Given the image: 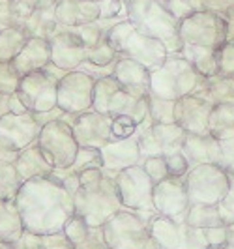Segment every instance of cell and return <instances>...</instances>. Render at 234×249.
<instances>
[{
    "label": "cell",
    "mask_w": 234,
    "mask_h": 249,
    "mask_svg": "<svg viewBox=\"0 0 234 249\" xmlns=\"http://www.w3.org/2000/svg\"><path fill=\"white\" fill-rule=\"evenodd\" d=\"M148 231L158 249H180L184 221H176V219L156 213L148 221Z\"/></svg>",
    "instance_id": "603a6c76"
},
{
    "label": "cell",
    "mask_w": 234,
    "mask_h": 249,
    "mask_svg": "<svg viewBox=\"0 0 234 249\" xmlns=\"http://www.w3.org/2000/svg\"><path fill=\"white\" fill-rule=\"evenodd\" d=\"M81 186L73 193L75 213L90 227H103L105 221L122 210V200L116 187V176L101 169H88L79 173Z\"/></svg>",
    "instance_id": "7a4b0ae2"
},
{
    "label": "cell",
    "mask_w": 234,
    "mask_h": 249,
    "mask_svg": "<svg viewBox=\"0 0 234 249\" xmlns=\"http://www.w3.org/2000/svg\"><path fill=\"white\" fill-rule=\"evenodd\" d=\"M221 142V160L219 165L229 176H234V139L219 141Z\"/></svg>",
    "instance_id": "ee69618b"
},
{
    "label": "cell",
    "mask_w": 234,
    "mask_h": 249,
    "mask_svg": "<svg viewBox=\"0 0 234 249\" xmlns=\"http://www.w3.org/2000/svg\"><path fill=\"white\" fill-rule=\"evenodd\" d=\"M126 2H129V0H126Z\"/></svg>",
    "instance_id": "94428289"
},
{
    "label": "cell",
    "mask_w": 234,
    "mask_h": 249,
    "mask_svg": "<svg viewBox=\"0 0 234 249\" xmlns=\"http://www.w3.org/2000/svg\"><path fill=\"white\" fill-rule=\"evenodd\" d=\"M49 43L51 62L64 71L79 70L81 64L87 60V47H85L83 39L77 36L72 28L60 25V30H56L49 37Z\"/></svg>",
    "instance_id": "5bb4252c"
},
{
    "label": "cell",
    "mask_w": 234,
    "mask_h": 249,
    "mask_svg": "<svg viewBox=\"0 0 234 249\" xmlns=\"http://www.w3.org/2000/svg\"><path fill=\"white\" fill-rule=\"evenodd\" d=\"M64 234L70 238L72 242H73L75 246H79L81 242H85L88 236H90V231H92V227L81 217V215H72L70 219H68V223L64 225Z\"/></svg>",
    "instance_id": "8d00e7d4"
},
{
    "label": "cell",
    "mask_w": 234,
    "mask_h": 249,
    "mask_svg": "<svg viewBox=\"0 0 234 249\" xmlns=\"http://www.w3.org/2000/svg\"><path fill=\"white\" fill-rule=\"evenodd\" d=\"M58 81L45 70H37L21 77L17 87V98L30 112H47L56 107Z\"/></svg>",
    "instance_id": "7c38bea8"
},
{
    "label": "cell",
    "mask_w": 234,
    "mask_h": 249,
    "mask_svg": "<svg viewBox=\"0 0 234 249\" xmlns=\"http://www.w3.org/2000/svg\"><path fill=\"white\" fill-rule=\"evenodd\" d=\"M13 249H41V236L30 231H25L15 242H12Z\"/></svg>",
    "instance_id": "bcb514c9"
},
{
    "label": "cell",
    "mask_w": 234,
    "mask_h": 249,
    "mask_svg": "<svg viewBox=\"0 0 234 249\" xmlns=\"http://www.w3.org/2000/svg\"><path fill=\"white\" fill-rule=\"evenodd\" d=\"M178 34L184 43L217 49L227 41V19L221 13L197 10L178 23Z\"/></svg>",
    "instance_id": "9c48e42d"
},
{
    "label": "cell",
    "mask_w": 234,
    "mask_h": 249,
    "mask_svg": "<svg viewBox=\"0 0 234 249\" xmlns=\"http://www.w3.org/2000/svg\"><path fill=\"white\" fill-rule=\"evenodd\" d=\"M99 19L116 25L127 19V4L126 0H99Z\"/></svg>",
    "instance_id": "d590c367"
},
{
    "label": "cell",
    "mask_w": 234,
    "mask_h": 249,
    "mask_svg": "<svg viewBox=\"0 0 234 249\" xmlns=\"http://www.w3.org/2000/svg\"><path fill=\"white\" fill-rule=\"evenodd\" d=\"M36 144L54 169H70L79 152V142L75 141L73 127L62 118L41 125Z\"/></svg>",
    "instance_id": "ba28073f"
},
{
    "label": "cell",
    "mask_w": 234,
    "mask_h": 249,
    "mask_svg": "<svg viewBox=\"0 0 234 249\" xmlns=\"http://www.w3.org/2000/svg\"><path fill=\"white\" fill-rule=\"evenodd\" d=\"M54 17L66 28L94 23L99 19V0H58Z\"/></svg>",
    "instance_id": "ffe728a7"
},
{
    "label": "cell",
    "mask_w": 234,
    "mask_h": 249,
    "mask_svg": "<svg viewBox=\"0 0 234 249\" xmlns=\"http://www.w3.org/2000/svg\"><path fill=\"white\" fill-rule=\"evenodd\" d=\"M180 54H184L189 62L193 64V68L197 70V73L204 79H210L214 75H217V58H216V49L212 47H202V45H191L184 43V47L180 51Z\"/></svg>",
    "instance_id": "4316f807"
},
{
    "label": "cell",
    "mask_w": 234,
    "mask_h": 249,
    "mask_svg": "<svg viewBox=\"0 0 234 249\" xmlns=\"http://www.w3.org/2000/svg\"><path fill=\"white\" fill-rule=\"evenodd\" d=\"M13 165H15L23 182L30 180V178H37V176H49L54 171V167L45 160L43 152L39 150L37 144H32L28 148L21 150Z\"/></svg>",
    "instance_id": "cb8c5ba5"
},
{
    "label": "cell",
    "mask_w": 234,
    "mask_h": 249,
    "mask_svg": "<svg viewBox=\"0 0 234 249\" xmlns=\"http://www.w3.org/2000/svg\"><path fill=\"white\" fill-rule=\"evenodd\" d=\"M6 112H10V96L0 94V116Z\"/></svg>",
    "instance_id": "11a10c76"
},
{
    "label": "cell",
    "mask_w": 234,
    "mask_h": 249,
    "mask_svg": "<svg viewBox=\"0 0 234 249\" xmlns=\"http://www.w3.org/2000/svg\"><path fill=\"white\" fill-rule=\"evenodd\" d=\"M165 156V161L169 167V175L174 178H184L185 173L189 171V163L185 160L184 152H171V154H163Z\"/></svg>",
    "instance_id": "b9f144b4"
},
{
    "label": "cell",
    "mask_w": 234,
    "mask_h": 249,
    "mask_svg": "<svg viewBox=\"0 0 234 249\" xmlns=\"http://www.w3.org/2000/svg\"><path fill=\"white\" fill-rule=\"evenodd\" d=\"M204 236L208 246H227V225L204 229Z\"/></svg>",
    "instance_id": "7dc6e473"
},
{
    "label": "cell",
    "mask_w": 234,
    "mask_h": 249,
    "mask_svg": "<svg viewBox=\"0 0 234 249\" xmlns=\"http://www.w3.org/2000/svg\"><path fill=\"white\" fill-rule=\"evenodd\" d=\"M21 81V73L15 70L13 62H0V94H15Z\"/></svg>",
    "instance_id": "74e56055"
},
{
    "label": "cell",
    "mask_w": 234,
    "mask_h": 249,
    "mask_svg": "<svg viewBox=\"0 0 234 249\" xmlns=\"http://www.w3.org/2000/svg\"><path fill=\"white\" fill-rule=\"evenodd\" d=\"M227 248L234 249V223L227 225Z\"/></svg>",
    "instance_id": "9f6ffc18"
},
{
    "label": "cell",
    "mask_w": 234,
    "mask_h": 249,
    "mask_svg": "<svg viewBox=\"0 0 234 249\" xmlns=\"http://www.w3.org/2000/svg\"><path fill=\"white\" fill-rule=\"evenodd\" d=\"M193 94L212 103H219V101L234 103V75H214L210 79L202 77Z\"/></svg>",
    "instance_id": "d4e9b609"
},
{
    "label": "cell",
    "mask_w": 234,
    "mask_h": 249,
    "mask_svg": "<svg viewBox=\"0 0 234 249\" xmlns=\"http://www.w3.org/2000/svg\"><path fill=\"white\" fill-rule=\"evenodd\" d=\"M112 77L135 98L150 96V70L131 58H118L114 62Z\"/></svg>",
    "instance_id": "d6986e66"
},
{
    "label": "cell",
    "mask_w": 234,
    "mask_h": 249,
    "mask_svg": "<svg viewBox=\"0 0 234 249\" xmlns=\"http://www.w3.org/2000/svg\"><path fill=\"white\" fill-rule=\"evenodd\" d=\"M127 19L148 36L163 41L169 54L180 53L184 41L178 34V19L167 8H163L158 0H129Z\"/></svg>",
    "instance_id": "277c9868"
},
{
    "label": "cell",
    "mask_w": 234,
    "mask_h": 249,
    "mask_svg": "<svg viewBox=\"0 0 234 249\" xmlns=\"http://www.w3.org/2000/svg\"><path fill=\"white\" fill-rule=\"evenodd\" d=\"M206 249H229L227 246H208Z\"/></svg>",
    "instance_id": "680465c9"
},
{
    "label": "cell",
    "mask_w": 234,
    "mask_h": 249,
    "mask_svg": "<svg viewBox=\"0 0 234 249\" xmlns=\"http://www.w3.org/2000/svg\"><path fill=\"white\" fill-rule=\"evenodd\" d=\"M15 204L25 231L39 236L62 231L68 219L75 215L73 195L51 175L23 182Z\"/></svg>",
    "instance_id": "6da1fadb"
},
{
    "label": "cell",
    "mask_w": 234,
    "mask_h": 249,
    "mask_svg": "<svg viewBox=\"0 0 234 249\" xmlns=\"http://www.w3.org/2000/svg\"><path fill=\"white\" fill-rule=\"evenodd\" d=\"M217 58V75H234V43L225 41L216 49Z\"/></svg>",
    "instance_id": "60d3db41"
},
{
    "label": "cell",
    "mask_w": 234,
    "mask_h": 249,
    "mask_svg": "<svg viewBox=\"0 0 234 249\" xmlns=\"http://www.w3.org/2000/svg\"><path fill=\"white\" fill-rule=\"evenodd\" d=\"M217 210H219V215H221L223 223L225 225L234 223V189L233 187H231L229 193L219 200Z\"/></svg>",
    "instance_id": "f6af8a7d"
},
{
    "label": "cell",
    "mask_w": 234,
    "mask_h": 249,
    "mask_svg": "<svg viewBox=\"0 0 234 249\" xmlns=\"http://www.w3.org/2000/svg\"><path fill=\"white\" fill-rule=\"evenodd\" d=\"M23 180L15 165L10 161H0V200H15Z\"/></svg>",
    "instance_id": "1f68e13d"
},
{
    "label": "cell",
    "mask_w": 234,
    "mask_h": 249,
    "mask_svg": "<svg viewBox=\"0 0 234 249\" xmlns=\"http://www.w3.org/2000/svg\"><path fill=\"white\" fill-rule=\"evenodd\" d=\"M15 70L21 73H32L37 70H43L51 62V43L47 37L28 36L26 43L23 45L21 53L12 60Z\"/></svg>",
    "instance_id": "44dd1931"
},
{
    "label": "cell",
    "mask_w": 234,
    "mask_h": 249,
    "mask_svg": "<svg viewBox=\"0 0 234 249\" xmlns=\"http://www.w3.org/2000/svg\"><path fill=\"white\" fill-rule=\"evenodd\" d=\"M229 178H231V187L234 189V176H229Z\"/></svg>",
    "instance_id": "91938a15"
},
{
    "label": "cell",
    "mask_w": 234,
    "mask_h": 249,
    "mask_svg": "<svg viewBox=\"0 0 234 249\" xmlns=\"http://www.w3.org/2000/svg\"><path fill=\"white\" fill-rule=\"evenodd\" d=\"M116 60H118V54L111 47L107 36L101 37L94 47H90L87 51V62H90L92 66H98V68H109Z\"/></svg>",
    "instance_id": "836d02e7"
},
{
    "label": "cell",
    "mask_w": 234,
    "mask_h": 249,
    "mask_svg": "<svg viewBox=\"0 0 234 249\" xmlns=\"http://www.w3.org/2000/svg\"><path fill=\"white\" fill-rule=\"evenodd\" d=\"M141 165L144 167V171L148 173V176L152 178L154 184H160L161 180L169 178V167H167V161H165V156H152V158H146L143 160Z\"/></svg>",
    "instance_id": "ab89813d"
},
{
    "label": "cell",
    "mask_w": 234,
    "mask_h": 249,
    "mask_svg": "<svg viewBox=\"0 0 234 249\" xmlns=\"http://www.w3.org/2000/svg\"><path fill=\"white\" fill-rule=\"evenodd\" d=\"M185 160L189 163V167L202 165V163H217L221 160V142L216 137H212L210 133L206 135H195V133H187L182 146Z\"/></svg>",
    "instance_id": "7402d4cb"
},
{
    "label": "cell",
    "mask_w": 234,
    "mask_h": 249,
    "mask_svg": "<svg viewBox=\"0 0 234 249\" xmlns=\"http://www.w3.org/2000/svg\"><path fill=\"white\" fill-rule=\"evenodd\" d=\"M0 249H13L12 244H6V242H0Z\"/></svg>",
    "instance_id": "6f0895ef"
},
{
    "label": "cell",
    "mask_w": 234,
    "mask_h": 249,
    "mask_svg": "<svg viewBox=\"0 0 234 249\" xmlns=\"http://www.w3.org/2000/svg\"><path fill=\"white\" fill-rule=\"evenodd\" d=\"M39 131L41 124L37 122L34 112H25V114L6 112L0 116V142L8 144L17 152L36 144Z\"/></svg>",
    "instance_id": "4fadbf2b"
},
{
    "label": "cell",
    "mask_w": 234,
    "mask_h": 249,
    "mask_svg": "<svg viewBox=\"0 0 234 249\" xmlns=\"http://www.w3.org/2000/svg\"><path fill=\"white\" fill-rule=\"evenodd\" d=\"M154 208L160 215L184 221L189 208V199L184 186V178L169 176L154 186Z\"/></svg>",
    "instance_id": "9a60e30c"
},
{
    "label": "cell",
    "mask_w": 234,
    "mask_h": 249,
    "mask_svg": "<svg viewBox=\"0 0 234 249\" xmlns=\"http://www.w3.org/2000/svg\"><path fill=\"white\" fill-rule=\"evenodd\" d=\"M225 19H227V41L234 43V6L225 13Z\"/></svg>",
    "instance_id": "db71d44e"
},
{
    "label": "cell",
    "mask_w": 234,
    "mask_h": 249,
    "mask_svg": "<svg viewBox=\"0 0 234 249\" xmlns=\"http://www.w3.org/2000/svg\"><path fill=\"white\" fill-rule=\"evenodd\" d=\"M41 249H75V244L64 234V231H58L41 236Z\"/></svg>",
    "instance_id": "7bdbcfd3"
},
{
    "label": "cell",
    "mask_w": 234,
    "mask_h": 249,
    "mask_svg": "<svg viewBox=\"0 0 234 249\" xmlns=\"http://www.w3.org/2000/svg\"><path fill=\"white\" fill-rule=\"evenodd\" d=\"M234 6V0H202V8L210 10V12L221 13L225 17V13L229 12Z\"/></svg>",
    "instance_id": "681fc988"
},
{
    "label": "cell",
    "mask_w": 234,
    "mask_h": 249,
    "mask_svg": "<svg viewBox=\"0 0 234 249\" xmlns=\"http://www.w3.org/2000/svg\"><path fill=\"white\" fill-rule=\"evenodd\" d=\"M96 79L83 70H73L58 81L56 87V107L68 114H81L92 109Z\"/></svg>",
    "instance_id": "8fae6325"
},
{
    "label": "cell",
    "mask_w": 234,
    "mask_h": 249,
    "mask_svg": "<svg viewBox=\"0 0 234 249\" xmlns=\"http://www.w3.org/2000/svg\"><path fill=\"white\" fill-rule=\"evenodd\" d=\"M111 124L112 116L109 114H101L94 109L81 112L72 122L75 141L79 142V146L101 148L111 141Z\"/></svg>",
    "instance_id": "2e32d148"
},
{
    "label": "cell",
    "mask_w": 234,
    "mask_h": 249,
    "mask_svg": "<svg viewBox=\"0 0 234 249\" xmlns=\"http://www.w3.org/2000/svg\"><path fill=\"white\" fill-rule=\"evenodd\" d=\"M10 112H13V114H25V112L30 111H26V107L17 98V94H10Z\"/></svg>",
    "instance_id": "f5cc1de1"
},
{
    "label": "cell",
    "mask_w": 234,
    "mask_h": 249,
    "mask_svg": "<svg viewBox=\"0 0 234 249\" xmlns=\"http://www.w3.org/2000/svg\"><path fill=\"white\" fill-rule=\"evenodd\" d=\"M208 133L217 141L234 139V103L231 101L214 103L208 118Z\"/></svg>",
    "instance_id": "484cf974"
},
{
    "label": "cell",
    "mask_w": 234,
    "mask_h": 249,
    "mask_svg": "<svg viewBox=\"0 0 234 249\" xmlns=\"http://www.w3.org/2000/svg\"><path fill=\"white\" fill-rule=\"evenodd\" d=\"M184 221L189 227H197V229H210V227L225 225L217 206H210V204H189L184 215Z\"/></svg>",
    "instance_id": "4dcf8cb0"
},
{
    "label": "cell",
    "mask_w": 234,
    "mask_h": 249,
    "mask_svg": "<svg viewBox=\"0 0 234 249\" xmlns=\"http://www.w3.org/2000/svg\"><path fill=\"white\" fill-rule=\"evenodd\" d=\"M202 77L180 53H173L160 68L150 71V94L165 100H180L195 92Z\"/></svg>",
    "instance_id": "5b68a950"
},
{
    "label": "cell",
    "mask_w": 234,
    "mask_h": 249,
    "mask_svg": "<svg viewBox=\"0 0 234 249\" xmlns=\"http://www.w3.org/2000/svg\"><path fill=\"white\" fill-rule=\"evenodd\" d=\"M99 150H101V158H103V171H107L111 176H116L124 169L143 161L139 142H137V135H131L127 139L109 141Z\"/></svg>",
    "instance_id": "ac0fdd59"
},
{
    "label": "cell",
    "mask_w": 234,
    "mask_h": 249,
    "mask_svg": "<svg viewBox=\"0 0 234 249\" xmlns=\"http://www.w3.org/2000/svg\"><path fill=\"white\" fill-rule=\"evenodd\" d=\"M107 39L118 58H131L143 64L150 71L160 68L169 56L163 41L141 32L129 19L120 21L107 30Z\"/></svg>",
    "instance_id": "3957f363"
},
{
    "label": "cell",
    "mask_w": 234,
    "mask_h": 249,
    "mask_svg": "<svg viewBox=\"0 0 234 249\" xmlns=\"http://www.w3.org/2000/svg\"><path fill=\"white\" fill-rule=\"evenodd\" d=\"M103 167V158H101V150L92 148V146H79L77 158L73 165L70 167V171L73 173H83L88 169H101Z\"/></svg>",
    "instance_id": "e575fe53"
},
{
    "label": "cell",
    "mask_w": 234,
    "mask_h": 249,
    "mask_svg": "<svg viewBox=\"0 0 234 249\" xmlns=\"http://www.w3.org/2000/svg\"><path fill=\"white\" fill-rule=\"evenodd\" d=\"M28 39L23 26H8L0 30V62H12Z\"/></svg>",
    "instance_id": "f1b7e54d"
},
{
    "label": "cell",
    "mask_w": 234,
    "mask_h": 249,
    "mask_svg": "<svg viewBox=\"0 0 234 249\" xmlns=\"http://www.w3.org/2000/svg\"><path fill=\"white\" fill-rule=\"evenodd\" d=\"M13 26V0H0V30Z\"/></svg>",
    "instance_id": "c3c4849f"
},
{
    "label": "cell",
    "mask_w": 234,
    "mask_h": 249,
    "mask_svg": "<svg viewBox=\"0 0 234 249\" xmlns=\"http://www.w3.org/2000/svg\"><path fill=\"white\" fill-rule=\"evenodd\" d=\"M25 232L15 200H0V242L12 244Z\"/></svg>",
    "instance_id": "83f0119b"
},
{
    "label": "cell",
    "mask_w": 234,
    "mask_h": 249,
    "mask_svg": "<svg viewBox=\"0 0 234 249\" xmlns=\"http://www.w3.org/2000/svg\"><path fill=\"white\" fill-rule=\"evenodd\" d=\"M116 187L122 208L127 210H156L154 208V182L141 163L131 165L116 175Z\"/></svg>",
    "instance_id": "30bf717a"
},
{
    "label": "cell",
    "mask_w": 234,
    "mask_h": 249,
    "mask_svg": "<svg viewBox=\"0 0 234 249\" xmlns=\"http://www.w3.org/2000/svg\"><path fill=\"white\" fill-rule=\"evenodd\" d=\"M34 10H54L58 0H26Z\"/></svg>",
    "instance_id": "816d5d0a"
},
{
    "label": "cell",
    "mask_w": 234,
    "mask_h": 249,
    "mask_svg": "<svg viewBox=\"0 0 234 249\" xmlns=\"http://www.w3.org/2000/svg\"><path fill=\"white\" fill-rule=\"evenodd\" d=\"M17 156H19V152H17V150H13V148H10L8 144L0 142V161L15 163V160H17Z\"/></svg>",
    "instance_id": "f907efd6"
},
{
    "label": "cell",
    "mask_w": 234,
    "mask_h": 249,
    "mask_svg": "<svg viewBox=\"0 0 234 249\" xmlns=\"http://www.w3.org/2000/svg\"><path fill=\"white\" fill-rule=\"evenodd\" d=\"M152 131L158 139V142L163 148V154H171V152H180L185 141V129L176 122L173 124H152Z\"/></svg>",
    "instance_id": "f546056e"
},
{
    "label": "cell",
    "mask_w": 234,
    "mask_h": 249,
    "mask_svg": "<svg viewBox=\"0 0 234 249\" xmlns=\"http://www.w3.org/2000/svg\"><path fill=\"white\" fill-rule=\"evenodd\" d=\"M137 124L135 120L127 114H116L112 116V124H111V141H116V139H127L131 135H135Z\"/></svg>",
    "instance_id": "f35d334b"
},
{
    "label": "cell",
    "mask_w": 234,
    "mask_h": 249,
    "mask_svg": "<svg viewBox=\"0 0 234 249\" xmlns=\"http://www.w3.org/2000/svg\"><path fill=\"white\" fill-rule=\"evenodd\" d=\"M174 105L176 100H165L150 94L148 98V112L154 124H173L174 122Z\"/></svg>",
    "instance_id": "d6a6232c"
},
{
    "label": "cell",
    "mask_w": 234,
    "mask_h": 249,
    "mask_svg": "<svg viewBox=\"0 0 234 249\" xmlns=\"http://www.w3.org/2000/svg\"><path fill=\"white\" fill-rule=\"evenodd\" d=\"M103 240L109 249H158L148 225L133 210L122 208L103 225Z\"/></svg>",
    "instance_id": "52a82bcc"
},
{
    "label": "cell",
    "mask_w": 234,
    "mask_h": 249,
    "mask_svg": "<svg viewBox=\"0 0 234 249\" xmlns=\"http://www.w3.org/2000/svg\"><path fill=\"white\" fill-rule=\"evenodd\" d=\"M214 103L200 96L189 94L180 100H176L174 105V122L182 125L185 133L195 135H206L208 133V118Z\"/></svg>",
    "instance_id": "e0dca14e"
},
{
    "label": "cell",
    "mask_w": 234,
    "mask_h": 249,
    "mask_svg": "<svg viewBox=\"0 0 234 249\" xmlns=\"http://www.w3.org/2000/svg\"><path fill=\"white\" fill-rule=\"evenodd\" d=\"M189 204L217 206L231 189V178L217 163H202L189 167L184 176Z\"/></svg>",
    "instance_id": "8992f818"
}]
</instances>
